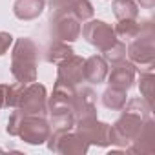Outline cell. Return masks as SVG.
Masks as SVG:
<instances>
[{
	"label": "cell",
	"instance_id": "30bf717a",
	"mask_svg": "<svg viewBox=\"0 0 155 155\" xmlns=\"http://www.w3.org/2000/svg\"><path fill=\"white\" fill-rule=\"evenodd\" d=\"M108 84L120 90H131L137 79V66L130 60H120L117 64H111V71H108Z\"/></svg>",
	"mask_w": 155,
	"mask_h": 155
},
{
	"label": "cell",
	"instance_id": "d6986e66",
	"mask_svg": "<svg viewBox=\"0 0 155 155\" xmlns=\"http://www.w3.org/2000/svg\"><path fill=\"white\" fill-rule=\"evenodd\" d=\"M128 91L126 90H120V88H113L110 86L102 95H101V101H102V106L111 110V111H120L128 101Z\"/></svg>",
	"mask_w": 155,
	"mask_h": 155
},
{
	"label": "cell",
	"instance_id": "277c9868",
	"mask_svg": "<svg viewBox=\"0 0 155 155\" xmlns=\"http://www.w3.org/2000/svg\"><path fill=\"white\" fill-rule=\"evenodd\" d=\"M120 117L110 126V140L113 146L119 148H128L131 144V140L139 135L142 122L146 120L144 117H140L135 111H128V110H120Z\"/></svg>",
	"mask_w": 155,
	"mask_h": 155
},
{
	"label": "cell",
	"instance_id": "e0dca14e",
	"mask_svg": "<svg viewBox=\"0 0 155 155\" xmlns=\"http://www.w3.org/2000/svg\"><path fill=\"white\" fill-rule=\"evenodd\" d=\"M71 55H75L73 48L68 44V42H60V40H55L48 46L46 53H44V58L49 62V64H55L58 66L60 62H64L66 58H69Z\"/></svg>",
	"mask_w": 155,
	"mask_h": 155
},
{
	"label": "cell",
	"instance_id": "44dd1931",
	"mask_svg": "<svg viewBox=\"0 0 155 155\" xmlns=\"http://www.w3.org/2000/svg\"><path fill=\"white\" fill-rule=\"evenodd\" d=\"M113 31H115L117 38H120V40H131V38H135L139 35L140 22L137 18H133V20H119L117 26L113 28Z\"/></svg>",
	"mask_w": 155,
	"mask_h": 155
},
{
	"label": "cell",
	"instance_id": "ba28073f",
	"mask_svg": "<svg viewBox=\"0 0 155 155\" xmlns=\"http://www.w3.org/2000/svg\"><path fill=\"white\" fill-rule=\"evenodd\" d=\"M81 33L84 37V40L91 46H95L101 53L106 51L115 40L117 35L113 31V28L110 24H106L104 20H86V24L81 28Z\"/></svg>",
	"mask_w": 155,
	"mask_h": 155
},
{
	"label": "cell",
	"instance_id": "6da1fadb",
	"mask_svg": "<svg viewBox=\"0 0 155 155\" xmlns=\"http://www.w3.org/2000/svg\"><path fill=\"white\" fill-rule=\"evenodd\" d=\"M6 131L11 137H20L26 144L40 146V144H46L48 137L51 135V126L46 117L26 115L24 111L15 110L8 119Z\"/></svg>",
	"mask_w": 155,
	"mask_h": 155
},
{
	"label": "cell",
	"instance_id": "ffe728a7",
	"mask_svg": "<svg viewBox=\"0 0 155 155\" xmlns=\"http://www.w3.org/2000/svg\"><path fill=\"white\" fill-rule=\"evenodd\" d=\"M113 15L117 20H133L139 18V6L135 0H113Z\"/></svg>",
	"mask_w": 155,
	"mask_h": 155
},
{
	"label": "cell",
	"instance_id": "52a82bcc",
	"mask_svg": "<svg viewBox=\"0 0 155 155\" xmlns=\"http://www.w3.org/2000/svg\"><path fill=\"white\" fill-rule=\"evenodd\" d=\"M77 133H79L90 146H101L106 148L111 144L110 140V124L99 120V117H86V119H79L75 122L73 128Z\"/></svg>",
	"mask_w": 155,
	"mask_h": 155
},
{
	"label": "cell",
	"instance_id": "4316f807",
	"mask_svg": "<svg viewBox=\"0 0 155 155\" xmlns=\"http://www.w3.org/2000/svg\"><path fill=\"white\" fill-rule=\"evenodd\" d=\"M6 108V93H4V84H0V110Z\"/></svg>",
	"mask_w": 155,
	"mask_h": 155
},
{
	"label": "cell",
	"instance_id": "7a4b0ae2",
	"mask_svg": "<svg viewBox=\"0 0 155 155\" xmlns=\"http://www.w3.org/2000/svg\"><path fill=\"white\" fill-rule=\"evenodd\" d=\"M37 64H38V46L28 38H17L11 51V75L17 82L31 84L37 81Z\"/></svg>",
	"mask_w": 155,
	"mask_h": 155
},
{
	"label": "cell",
	"instance_id": "8992f818",
	"mask_svg": "<svg viewBox=\"0 0 155 155\" xmlns=\"http://www.w3.org/2000/svg\"><path fill=\"white\" fill-rule=\"evenodd\" d=\"M48 150L60 155H84L90 150V144L73 130L68 131H51L46 140Z\"/></svg>",
	"mask_w": 155,
	"mask_h": 155
},
{
	"label": "cell",
	"instance_id": "d4e9b609",
	"mask_svg": "<svg viewBox=\"0 0 155 155\" xmlns=\"http://www.w3.org/2000/svg\"><path fill=\"white\" fill-rule=\"evenodd\" d=\"M13 44V37L11 33H6V31H0V57L6 55L9 51V46Z\"/></svg>",
	"mask_w": 155,
	"mask_h": 155
},
{
	"label": "cell",
	"instance_id": "7c38bea8",
	"mask_svg": "<svg viewBox=\"0 0 155 155\" xmlns=\"http://www.w3.org/2000/svg\"><path fill=\"white\" fill-rule=\"evenodd\" d=\"M71 111L75 115V122L79 120V119L95 117L97 115V95L93 93V90H90V88L77 90L75 91V99H73Z\"/></svg>",
	"mask_w": 155,
	"mask_h": 155
},
{
	"label": "cell",
	"instance_id": "603a6c76",
	"mask_svg": "<svg viewBox=\"0 0 155 155\" xmlns=\"http://www.w3.org/2000/svg\"><path fill=\"white\" fill-rule=\"evenodd\" d=\"M139 90H140V97L151 106V101H153V71H139Z\"/></svg>",
	"mask_w": 155,
	"mask_h": 155
},
{
	"label": "cell",
	"instance_id": "9c48e42d",
	"mask_svg": "<svg viewBox=\"0 0 155 155\" xmlns=\"http://www.w3.org/2000/svg\"><path fill=\"white\" fill-rule=\"evenodd\" d=\"M51 37L60 42H75L81 37V22L73 15L51 17Z\"/></svg>",
	"mask_w": 155,
	"mask_h": 155
},
{
	"label": "cell",
	"instance_id": "2e32d148",
	"mask_svg": "<svg viewBox=\"0 0 155 155\" xmlns=\"http://www.w3.org/2000/svg\"><path fill=\"white\" fill-rule=\"evenodd\" d=\"M44 0H15L13 13L20 20H35L44 13Z\"/></svg>",
	"mask_w": 155,
	"mask_h": 155
},
{
	"label": "cell",
	"instance_id": "4fadbf2b",
	"mask_svg": "<svg viewBox=\"0 0 155 155\" xmlns=\"http://www.w3.org/2000/svg\"><path fill=\"white\" fill-rule=\"evenodd\" d=\"M75 91H77V86L66 84V82H62V81H55L53 93H51V97H48V111H55V110H71L73 99H75ZM73 117H75V115H73Z\"/></svg>",
	"mask_w": 155,
	"mask_h": 155
},
{
	"label": "cell",
	"instance_id": "cb8c5ba5",
	"mask_svg": "<svg viewBox=\"0 0 155 155\" xmlns=\"http://www.w3.org/2000/svg\"><path fill=\"white\" fill-rule=\"evenodd\" d=\"M102 57L108 64H117V62L124 60L126 58V44L120 38H117L106 51H102Z\"/></svg>",
	"mask_w": 155,
	"mask_h": 155
},
{
	"label": "cell",
	"instance_id": "ac0fdd59",
	"mask_svg": "<svg viewBox=\"0 0 155 155\" xmlns=\"http://www.w3.org/2000/svg\"><path fill=\"white\" fill-rule=\"evenodd\" d=\"M51 131H68L75 128V117L71 110H55L48 111Z\"/></svg>",
	"mask_w": 155,
	"mask_h": 155
},
{
	"label": "cell",
	"instance_id": "7402d4cb",
	"mask_svg": "<svg viewBox=\"0 0 155 155\" xmlns=\"http://www.w3.org/2000/svg\"><path fill=\"white\" fill-rule=\"evenodd\" d=\"M95 9L90 0H71L69 4V15H73L79 22H86L93 17Z\"/></svg>",
	"mask_w": 155,
	"mask_h": 155
},
{
	"label": "cell",
	"instance_id": "5b68a950",
	"mask_svg": "<svg viewBox=\"0 0 155 155\" xmlns=\"http://www.w3.org/2000/svg\"><path fill=\"white\" fill-rule=\"evenodd\" d=\"M15 110H20L26 115L46 117L48 115V91H46V88L42 84H38L37 81L31 84H24Z\"/></svg>",
	"mask_w": 155,
	"mask_h": 155
},
{
	"label": "cell",
	"instance_id": "9a60e30c",
	"mask_svg": "<svg viewBox=\"0 0 155 155\" xmlns=\"http://www.w3.org/2000/svg\"><path fill=\"white\" fill-rule=\"evenodd\" d=\"M110 64L104 60L102 55H91L84 58V81L90 84H102L108 77Z\"/></svg>",
	"mask_w": 155,
	"mask_h": 155
},
{
	"label": "cell",
	"instance_id": "8fae6325",
	"mask_svg": "<svg viewBox=\"0 0 155 155\" xmlns=\"http://www.w3.org/2000/svg\"><path fill=\"white\" fill-rule=\"evenodd\" d=\"M57 81L71 86H79L81 82H84V58L79 55H71L69 58L60 62L57 69Z\"/></svg>",
	"mask_w": 155,
	"mask_h": 155
},
{
	"label": "cell",
	"instance_id": "484cf974",
	"mask_svg": "<svg viewBox=\"0 0 155 155\" xmlns=\"http://www.w3.org/2000/svg\"><path fill=\"white\" fill-rule=\"evenodd\" d=\"M135 2H137V6H140V8H144V9L155 8V0H135Z\"/></svg>",
	"mask_w": 155,
	"mask_h": 155
},
{
	"label": "cell",
	"instance_id": "5bb4252c",
	"mask_svg": "<svg viewBox=\"0 0 155 155\" xmlns=\"http://www.w3.org/2000/svg\"><path fill=\"white\" fill-rule=\"evenodd\" d=\"M126 151L130 153H153L155 151V122L151 117L142 122L139 135L131 140Z\"/></svg>",
	"mask_w": 155,
	"mask_h": 155
},
{
	"label": "cell",
	"instance_id": "3957f363",
	"mask_svg": "<svg viewBox=\"0 0 155 155\" xmlns=\"http://www.w3.org/2000/svg\"><path fill=\"white\" fill-rule=\"evenodd\" d=\"M130 62L137 66L139 71H153L155 64V28L150 18L140 20V31L135 38L130 40L126 48Z\"/></svg>",
	"mask_w": 155,
	"mask_h": 155
}]
</instances>
